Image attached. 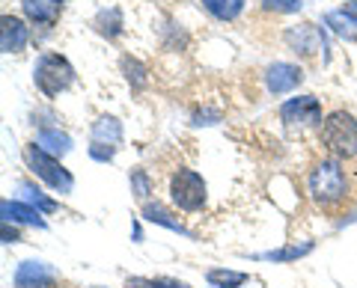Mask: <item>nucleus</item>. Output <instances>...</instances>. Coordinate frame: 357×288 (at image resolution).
Listing matches in <instances>:
<instances>
[{
  "label": "nucleus",
  "instance_id": "nucleus-1",
  "mask_svg": "<svg viewBox=\"0 0 357 288\" xmlns=\"http://www.w3.org/2000/svg\"><path fill=\"white\" fill-rule=\"evenodd\" d=\"M349 193V179L340 167V161H321L316 170L310 173V196L319 205H337Z\"/></svg>",
  "mask_w": 357,
  "mask_h": 288
},
{
  "label": "nucleus",
  "instance_id": "nucleus-2",
  "mask_svg": "<svg viewBox=\"0 0 357 288\" xmlns=\"http://www.w3.org/2000/svg\"><path fill=\"white\" fill-rule=\"evenodd\" d=\"M321 143L337 158H354L357 154V122L345 110H333L321 122Z\"/></svg>",
  "mask_w": 357,
  "mask_h": 288
},
{
  "label": "nucleus",
  "instance_id": "nucleus-3",
  "mask_svg": "<svg viewBox=\"0 0 357 288\" xmlns=\"http://www.w3.org/2000/svg\"><path fill=\"white\" fill-rule=\"evenodd\" d=\"M24 161H27V167L36 173L45 184L51 187V191H57V193H72V187H75L72 173L63 167L60 158H54V154L45 152L39 143H30V146H24Z\"/></svg>",
  "mask_w": 357,
  "mask_h": 288
},
{
  "label": "nucleus",
  "instance_id": "nucleus-4",
  "mask_svg": "<svg viewBox=\"0 0 357 288\" xmlns=\"http://www.w3.org/2000/svg\"><path fill=\"white\" fill-rule=\"evenodd\" d=\"M33 81H36V86L45 95L54 98L75 83V69L63 54H45V57H39L36 69H33Z\"/></svg>",
  "mask_w": 357,
  "mask_h": 288
},
{
  "label": "nucleus",
  "instance_id": "nucleus-5",
  "mask_svg": "<svg viewBox=\"0 0 357 288\" xmlns=\"http://www.w3.org/2000/svg\"><path fill=\"white\" fill-rule=\"evenodd\" d=\"M170 196L185 211H199L206 205V182L194 170H178L170 179Z\"/></svg>",
  "mask_w": 357,
  "mask_h": 288
},
{
  "label": "nucleus",
  "instance_id": "nucleus-6",
  "mask_svg": "<svg viewBox=\"0 0 357 288\" xmlns=\"http://www.w3.org/2000/svg\"><path fill=\"white\" fill-rule=\"evenodd\" d=\"M280 119L289 128H310V125H321V104L316 95H298L289 98L280 107Z\"/></svg>",
  "mask_w": 357,
  "mask_h": 288
},
{
  "label": "nucleus",
  "instance_id": "nucleus-7",
  "mask_svg": "<svg viewBox=\"0 0 357 288\" xmlns=\"http://www.w3.org/2000/svg\"><path fill=\"white\" fill-rule=\"evenodd\" d=\"M301 81H304V72H301V65H295V63H274V65H268V72H265V86L271 95L292 93L295 86H301Z\"/></svg>",
  "mask_w": 357,
  "mask_h": 288
},
{
  "label": "nucleus",
  "instance_id": "nucleus-8",
  "mask_svg": "<svg viewBox=\"0 0 357 288\" xmlns=\"http://www.w3.org/2000/svg\"><path fill=\"white\" fill-rule=\"evenodd\" d=\"M57 271L48 262H21L15 271V288H54Z\"/></svg>",
  "mask_w": 357,
  "mask_h": 288
},
{
  "label": "nucleus",
  "instance_id": "nucleus-9",
  "mask_svg": "<svg viewBox=\"0 0 357 288\" xmlns=\"http://www.w3.org/2000/svg\"><path fill=\"white\" fill-rule=\"evenodd\" d=\"M27 42H30V27L24 21L15 15H3V21H0V48H3V54L24 51Z\"/></svg>",
  "mask_w": 357,
  "mask_h": 288
},
{
  "label": "nucleus",
  "instance_id": "nucleus-10",
  "mask_svg": "<svg viewBox=\"0 0 357 288\" xmlns=\"http://www.w3.org/2000/svg\"><path fill=\"white\" fill-rule=\"evenodd\" d=\"M286 42L292 45L295 51H301V54H316L319 48H325V36L312 27V24H301V27H292L286 33Z\"/></svg>",
  "mask_w": 357,
  "mask_h": 288
},
{
  "label": "nucleus",
  "instance_id": "nucleus-11",
  "mask_svg": "<svg viewBox=\"0 0 357 288\" xmlns=\"http://www.w3.org/2000/svg\"><path fill=\"white\" fill-rule=\"evenodd\" d=\"M0 211H3V220H18V223L45 229V220H42V214H39V208H30L27 202H13V199H3Z\"/></svg>",
  "mask_w": 357,
  "mask_h": 288
},
{
  "label": "nucleus",
  "instance_id": "nucleus-12",
  "mask_svg": "<svg viewBox=\"0 0 357 288\" xmlns=\"http://www.w3.org/2000/svg\"><path fill=\"white\" fill-rule=\"evenodd\" d=\"M24 13L33 24L51 27L60 15V0H24Z\"/></svg>",
  "mask_w": 357,
  "mask_h": 288
},
{
  "label": "nucleus",
  "instance_id": "nucleus-13",
  "mask_svg": "<svg viewBox=\"0 0 357 288\" xmlns=\"http://www.w3.org/2000/svg\"><path fill=\"white\" fill-rule=\"evenodd\" d=\"M93 143H107V146H116L122 143V122L116 116H98L93 125Z\"/></svg>",
  "mask_w": 357,
  "mask_h": 288
},
{
  "label": "nucleus",
  "instance_id": "nucleus-14",
  "mask_svg": "<svg viewBox=\"0 0 357 288\" xmlns=\"http://www.w3.org/2000/svg\"><path fill=\"white\" fill-rule=\"evenodd\" d=\"M36 143L48 154H54V158H60V154H66L72 149V137L63 134V131H57V128H42L36 134Z\"/></svg>",
  "mask_w": 357,
  "mask_h": 288
},
{
  "label": "nucleus",
  "instance_id": "nucleus-15",
  "mask_svg": "<svg viewBox=\"0 0 357 288\" xmlns=\"http://www.w3.org/2000/svg\"><path fill=\"white\" fill-rule=\"evenodd\" d=\"M208 15H215L218 21H236L244 13L248 0H199Z\"/></svg>",
  "mask_w": 357,
  "mask_h": 288
},
{
  "label": "nucleus",
  "instance_id": "nucleus-16",
  "mask_svg": "<svg viewBox=\"0 0 357 288\" xmlns=\"http://www.w3.org/2000/svg\"><path fill=\"white\" fill-rule=\"evenodd\" d=\"M143 217L149 220V223H158V226H167V229H173V232H178V235H191V232H188L182 223H178V220L167 211L164 205H158V202H146L143 205Z\"/></svg>",
  "mask_w": 357,
  "mask_h": 288
},
{
  "label": "nucleus",
  "instance_id": "nucleus-17",
  "mask_svg": "<svg viewBox=\"0 0 357 288\" xmlns=\"http://www.w3.org/2000/svg\"><path fill=\"white\" fill-rule=\"evenodd\" d=\"M325 24L337 33V36H342V39H349V42L357 39V18H351L345 9H340V13H328Z\"/></svg>",
  "mask_w": 357,
  "mask_h": 288
},
{
  "label": "nucleus",
  "instance_id": "nucleus-18",
  "mask_svg": "<svg viewBox=\"0 0 357 288\" xmlns=\"http://www.w3.org/2000/svg\"><path fill=\"white\" fill-rule=\"evenodd\" d=\"M96 30L102 33V36H107V39H116L119 33H122V13H119L116 6L114 9H105V13H98Z\"/></svg>",
  "mask_w": 357,
  "mask_h": 288
},
{
  "label": "nucleus",
  "instance_id": "nucleus-19",
  "mask_svg": "<svg viewBox=\"0 0 357 288\" xmlns=\"http://www.w3.org/2000/svg\"><path fill=\"white\" fill-rule=\"evenodd\" d=\"M208 282L218 288H238L248 282V273L241 271H208Z\"/></svg>",
  "mask_w": 357,
  "mask_h": 288
},
{
  "label": "nucleus",
  "instance_id": "nucleus-20",
  "mask_svg": "<svg viewBox=\"0 0 357 288\" xmlns=\"http://www.w3.org/2000/svg\"><path fill=\"white\" fill-rule=\"evenodd\" d=\"M310 250H312V243L307 241V243H301V247H283V250L262 253L259 259H265V262H295V259H301V256H307Z\"/></svg>",
  "mask_w": 357,
  "mask_h": 288
},
{
  "label": "nucleus",
  "instance_id": "nucleus-21",
  "mask_svg": "<svg viewBox=\"0 0 357 288\" xmlns=\"http://www.w3.org/2000/svg\"><path fill=\"white\" fill-rule=\"evenodd\" d=\"M21 191H24V199H27L30 205H36V208H42V211H48V214L57 211V202H54V199H48L42 191H36L33 184H21Z\"/></svg>",
  "mask_w": 357,
  "mask_h": 288
},
{
  "label": "nucleus",
  "instance_id": "nucleus-22",
  "mask_svg": "<svg viewBox=\"0 0 357 288\" xmlns=\"http://www.w3.org/2000/svg\"><path fill=\"white\" fill-rule=\"evenodd\" d=\"M131 193L137 199H146L152 193V179L146 170H131Z\"/></svg>",
  "mask_w": 357,
  "mask_h": 288
},
{
  "label": "nucleus",
  "instance_id": "nucleus-23",
  "mask_svg": "<svg viewBox=\"0 0 357 288\" xmlns=\"http://www.w3.org/2000/svg\"><path fill=\"white\" fill-rule=\"evenodd\" d=\"M122 72H126V77H128V83H134V86H143L146 83V69L134 60V57H122Z\"/></svg>",
  "mask_w": 357,
  "mask_h": 288
},
{
  "label": "nucleus",
  "instance_id": "nucleus-24",
  "mask_svg": "<svg viewBox=\"0 0 357 288\" xmlns=\"http://www.w3.org/2000/svg\"><path fill=\"white\" fill-rule=\"evenodd\" d=\"M262 9H268V13H286V15H292V13H301V0H259Z\"/></svg>",
  "mask_w": 357,
  "mask_h": 288
},
{
  "label": "nucleus",
  "instance_id": "nucleus-25",
  "mask_svg": "<svg viewBox=\"0 0 357 288\" xmlns=\"http://www.w3.org/2000/svg\"><path fill=\"white\" fill-rule=\"evenodd\" d=\"M128 288H191V285L176 280H143V276H134V280H128Z\"/></svg>",
  "mask_w": 357,
  "mask_h": 288
},
{
  "label": "nucleus",
  "instance_id": "nucleus-26",
  "mask_svg": "<svg viewBox=\"0 0 357 288\" xmlns=\"http://www.w3.org/2000/svg\"><path fill=\"white\" fill-rule=\"evenodd\" d=\"M116 154V146H107V143H93L89 146V158H96V161H110Z\"/></svg>",
  "mask_w": 357,
  "mask_h": 288
},
{
  "label": "nucleus",
  "instance_id": "nucleus-27",
  "mask_svg": "<svg viewBox=\"0 0 357 288\" xmlns=\"http://www.w3.org/2000/svg\"><path fill=\"white\" fill-rule=\"evenodd\" d=\"M18 241V232L9 229V220H3V243H15Z\"/></svg>",
  "mask_w": 357,
  "mask_h": 288
},
{
  "label": "nucleus",
  "instance_id": "nucleus-28",
  "mask_svg": "<svg viewBox=\"0 0 357 288\" xmlns=\"http://www.w3.org/2000/svg\"><path fill=\"white\" fill-rule=\"evenodd\" d=\"M345 13H349L351 18H357V3H349V6H345Z\"/></svg>",
  "mask_w": 357,
  "mask_h": 288
},
{
  "label": "nucleus",
  "instance_id": "nucleus-29",
  "mask_svg": "<svg viewBox=\"0 0 357 288\" xmlns=\"http://www.w3.org/2000/svg\"><path fill=\"white\" fill-rule=\"evenodd\" d=\"M60 3H66V0H60Z\"/></svg>",
  "mask_w": 357,
  "mask_h": 288
},
{
  "label": "nucleus",
  "instance_id": "nucleus-30",
  "mask_svg": "<svg viewBox=\"0 0 357 288\" xmlns=\"http://www.w3.org/2000/svg\"><path fill=\"white\" fill-rule=\"evenodd\" d=\"M354 3H357V0H354Z\"/></svg>",
  "mask_w": 357,
  "mask_h": 288
}]
</instances>
